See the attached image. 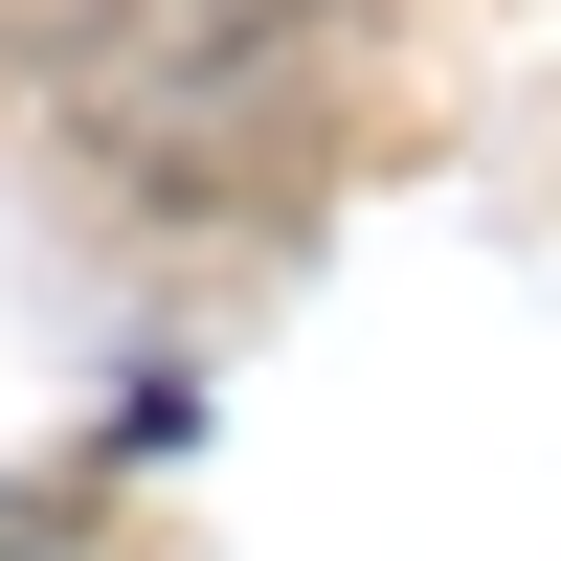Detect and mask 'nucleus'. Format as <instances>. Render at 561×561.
Segmentation results:
<instances>
[{
    "label": "nucleus",
    "instance_id": "obj_1",
    "mask_svg": "<svg viewBox=\"0 0 561 561\" xmlns=\"http://www.w3.org/2000/svg\"><path fill=\"white\" fill-rule=\"evenodd\" d=\"M0 561H68V494H0Z\"/></svg>",
    "mask_w": 561,
    "mask_h": 561
}]
</instances>
